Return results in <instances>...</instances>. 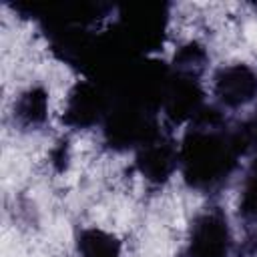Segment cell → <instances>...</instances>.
I'll use <instances>...</instances> for the list:
<instances>
[{
  "mask_svg": "<svg viewBox=\"0 0 257 257\" xmlns=\"http://www.w3.org/2000/svg\"><path fill=\"white\" fill-rule=\"evenodd\" d=\"M249 147L245 124L231 126L221 108L205 104L179 147V167L193 189L213 191L229 179Z\"/></svg>",
  "mask_w": 257,
  "mask_h": 257,
  "instance_id": "obj_1",
  "label": "cell"
},
{
  "mask_svg": "<svg viewBox=\"0 0 257 257\" xmlns=\"http://www.w3.org/2000/svg\"><path fill=\"white\" fill-rule=\"evenodd\" d=\"M233 247L227 215L221 207L201 211L189 229L183 257H229Z\"/></svg>",
  "mask_w": 257,
  "mask_h": 257,
  "instance_id": "obj_2",
  "label": "cell"
},
{
  "mask_svg": "<svg viewBox=\"0 0 257 257\" xmlns=\"http://www.w3.org/2000/svg\"><path fill=\"white\" fill-rule=\"evenodd\" d=\"M213 94L221 108H243L257 98V72L243 62L225 64L213 74Z\"/></svg>",
  "mask_w": 257,
  "mask_h": 257,
  "instance_id": "obj_3",
  "label": "cell"
},
{
  "mask_svg": "<svg viewBox=\"0 0 257 257\" xmlns=\"http://www.w3.org/2000/svg\"><path fill=\"white\" fill-rule=\"evenodd\" d=\"M110 104L104 96V92L92 84V82H76L64 102V112L62 118L68 126L72 128H90L104 120Z\"/></svg>",
  "mask_w": 257,
  "mask_h": 257,
  "instance_id": "obj_4",
  "label": "cell"
},
{
  "mask_svg": "<svg viewBox=\"0 0 257 257\" xmlns=\"http://www.w3.org/2000/svg\"><path fill=\"white\" fill-rule=\"evenodd\" d=\"M137 169L151 183H165L179 169V147L175 141L157 133L143 143L137 153Z\"/></svg>",
  "mask_w": 257,
  "mask_h": 257,
  "instance_id": "obj_5",
  "label": "cell"
},
{
  "mask_svg": "<svg viewBox=\"0 0 257 257\" xmlns=\"http://www.w3.org/2000/svg\"><path fill=\"white\" fill-rule=\"evenodd\" d=\"M48 116V94L42 86H30L14 102V120L22 128L40 126Z\"/></svg>",
  "mask_w": 257,
  "mask_h": 257,
  "instance_id": "obj_6",
  "label": "cell"
},
{
  "mask_svg": "<svg viewBox=\"0 0 257 257\" xmlns=\"http://www.w3.org/2000/svg\"><path fill=\"white\" fill-rule=\"evenodd\" d=\"M80 257H120V241L102 229H82L76 241Z\"/></svg>",
  "mask_w": 257,
  "mask_h": 257,
  "instance_id": "obj_7",
  "label": "cell"
},
{
  "mask_svg": "<svg viewBox=\"0 0 257 257\" xmlns=\"http://www.w3.org/2000/svg\"><path fill=\"white\" fill-rule=\"evenodd\" d=\"M239 217L245 221V227H257V159L251 163L241 183Z\"/></svg>",
  "mask_w": 257,
  "mask_h": 257,
  "instance_id": "obj_8",
  "label": "cell"
},
{
  "mask_svg": "<svg viewBox=\"0 0 257 257\" xmlns=\"http://www.w3.org/2000/svg\"><path fill=\"white\" fill-rule=\"evenodd\" d=\"M245 126H247V135H249L251 145H253V147H257V110H255V114H253L251 122H247Z\"/></svg>",
  "mask_w": 257,
  "mask_h": 257,
  "instance_id": "obj_9",
  "label": "cell"
}]
</instances>
